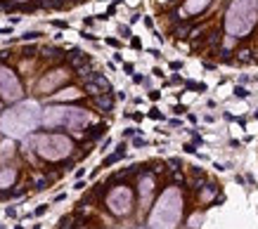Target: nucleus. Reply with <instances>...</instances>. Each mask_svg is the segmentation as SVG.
<instances>
[{
    "mask_svg": "<svg viewBox=\"0 0 258 229\" xmlns=\"http://www.w3.org/2000/svg\"><path fill=\"white\" fill-rule=\"evenodd\" d=\"M38 107L33 104V102H26V104H22V107L17 109H10L2 118H0V125H2V130L7 133V135H24L26 130L31 128H36V123H38Z\"/></svg>",
    "mask_w": 258,
    "mask_h": 229,
    "instance_id": "obj_1",
    "label": "nucleus"
},
{
    "mask_svg": "<svg viewBox=\"0 0 258 229\" xmlns=\"http://www.w3.org/2000/svg\"><path fill=\"white\" fill-rule=\"evenodd\" d=\"M90 121V114L85 109L76 107H50L43 114V125L45 128H57V125H67L71 130L78 133V128H83Z\"/></svg>",
    "mask_w": 258,
    "mask_h": 229,
    "instance_id": "obj_2",
    "label": "nucleus"
},
{
    "mask_svg": "<svg viewBox=\"0 0 258 229\" xmlns=\"http://www.w3.org/2000/svg\"><path fill=\"white\" fill-rule=\"evenodd\" d=\"M71 139L64 135H38L36 137V151L38 156L48 159V161H59L71 154Z\"/></svg>",
    "mask_w": 258,
    "mask_h": 229,
    "instance_id": "obj_3",
    "label": "nucleus"
},
{
    "mask_svg": "<svg viewBox=\"0 0 258 229\" xmlns=\"http://www.w3.org/2000/svg\"><path fill=\"white\" fill-rule=\"evenodd\" d=\"M0 97L5 102H17L22 97V83L17 78V73L2 64H0Z\"/></svg>",
    "mask_w": 258,
    "mask_h": 229,
    "instance_id": "obj_4",
    "label": "nucleus"
},
{
    "mask_svg": "<svg viewBox=\"0 0 258 229\" xmlns=\"http://www.w3.org/2000/svg\"><path fill=\"white\" fill-rule=\"evenodd\" d=\"M109 208H111V213H116V215H126L128 210H130V206H133V194H130V189H114L111 194H109Z\"/></svg>",
    "mask_w": 258,
    "mask_h": 229,
    "instance_id": "obj_5",
    "label": "nucleus"
},
{
    "mask_svg": "<svg viewBox=\"0 0 258 229\" xmlns=\"http://www.w3.org/2000/svg\"><path fill=\"white\" fill-rule=\"evenodd\" d=\"M69 78V73L67 71H62V69H57V71H50L48 76H43L41 81H38V85H36V90L41 94H48V92H52L57 85H62V83Z\"/></svg>",
    "mask_w": 258,
    "mask_h": 229,
    "instance_id": "obj_6",
    "label": "nucleus"
},
{
    "mask_svg": "<svg viewBox=\"0 0 258 229\" xmlns=\"http://www.w3.org/2000/svg\"><path fill=\"white\" fill-rule=\"evenodd\" d=\"M95 104L102 109V111H111V109H114V97H111V92L95 94Z\"/></svg>",
    "mask_w": 258,
    "mask_h": 229,
    "instance_id": "obj_7",
    "label": "nucleus"
},
{
    "mask_svg": "<svg viewBox=\"0 0 258 229\" xmlns=\"http://www.w3.org/2000/svg\"><path fill=\"white\" fill-rule=\"evenodd\" d=\"M14 177H17V173H14L12 168H5V170L0 173V189L10 187V184L14 182Z\"/></svg>",
    "mask_w": 258,
    "mask_h": 229,
    "instance_id": "obj_8",
    "label": "nucleus"
},
{
    "mask_svg": "<svg viewBox=\"0 0 258 229\" xmlns=\"http://www.w3.org/2000/svg\"><path fill=\"white\" fill-rule=\"evenodd\" d=\"M76 97H81V92H78L76 88H67V90H62V92L52 94L54 102H59V99H76Z\"/></svg>",
    "mask_w": 258,
    "mask_h": 229,
    "instance_id": "obj_9",
    "label": "nucleus"
},
{
    "mask_svg": "<svg viewBox=\"0 0 258 229\" xmlns=\"http://www.w3.org/2000/svg\"><path fill=\"white\" fill-rule=\"evenodd\" d=\"M104 130H107V125H104V123H100V125H93V128H90V133H88V139H97V137H102V133H104Z\"/></svg>",
    "mask_w": 258,
    "mask_h": 229,
    "instance_id": "obj_10",
    "label": "nucleus"
},
{
    "mask_svg": "<svg viewBox=\"0 0 258 229\" xmlns=\"http://www.w3.org/2000/svg\"><path fill=\"white\" fill-rule=\"evenodd\" d=\"M38 36H41L38 31H31V33H24V41H36Z\"/></svg>",
    "mask_w": 258,
    "mask_h": 229,
    "instance_id": "obj_11",
    "label": "nucleus"
},
{
    "mask_svg": "<svg viewBox=\"0 0 258 229\" xmlns=\"http://www.w3.org/2000/svg\"><path fill=\"white\" fill-rule=\"evenodd\" d=\"M246 94H249V92H246L244 88H234V97H239V99H244Z\"/></svg>",
    "mask_w": 258,
    "mask_h": 229,
    "instance_id": "obj_12",
    "label": "nucleus"
},
{
    "mask_svg": "<svg viewBox=\"0 0 258 229\" xmlns=\"http://www.w3.org/2000/svg\"><path fill=\"white\" fill-rule=\"evenodd\" d=\"M14 2H26V0H14Z\"/></svg>",
    "mask_w": 258,
    "mask_h": 229,
    "instance_id": "obj_13",
    "label": "nucleus"
},
{
    "mask_svg": "<svg viewBox=\"0 0 258 229\" xmlns=\"http://www.w3.org/2000/svg\"><path fill=\"white\" fill-rule=\"evenodd\" d=\"M74 2H83V0H74Z\"/></svg>",
    "mask_w": 258,
    "mask_h": 229,
    "instance_id": "obj_14",
    "label": "nucleus"
}]
</instances>
